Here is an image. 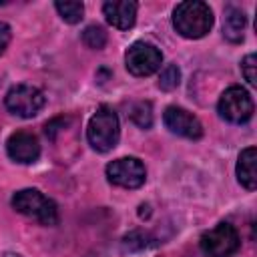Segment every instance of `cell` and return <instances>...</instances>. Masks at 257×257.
Returning a JSON list of instances; mask_svg holds the SVG:
<instances>
[{
	"instance_id": "1",
	"label": "cell",
	"mask_w": 257,
	"mask_h": 257,
	"mask_svg": "<svg viewBox=\"0 0 257 257\" xmlns=\"http://www.w3.org/2000/svg\"><path fill=\"white\" fill-rule=\"evenodd\" d=\"M173 26L185 38H203L213 26V10L201 0H185L173 10Z\"/></svg>"
},
{
	"instance_id": "2",
	"label": "cell",
	"mask_w": 257,
	"mask_h": 257,
	"mask_svg": "<svg viewBox=\"0 0 257 257\" xmlns=\"http://www.w3.org/2000/svg\"><path fill=\"white\" fill-rule=\"evenodd\" d=\"M118 135H120V126H118L116 112L106 104L98 106L86 126V139L90 147L98 153H106L116 147Z\"/></svg>"
},
{
	"instance_id": "3",
	"label": "cell",
	"mask_w": 257,
	"mask_h": 257,
	"mask_svg": "<svg viewBox=\"0 0 257 257\" xmlns=\"http://www.w3.org/2000/svg\"><path fill=\"white\" fill-rule=\"evenodd\" d=\"M12 207L22 213L24 217L40 223V225H46V227H52L58 223V209H56V203L52 199H48L46 195H42L38 189H22V191H16L14 197H12Z\"/></svg>"
},
{
	"instance_id": "4",
	"label": "cell",
	"mask_w": 257,
	"mask_h": 257,
	"mask_svg": "<svg viewBox=\"0 0 257 257\" xmlns=\"http://www.w3.org/2000/svg\"><path fill=\"white\" fill-rule=\"evenodd\" d=\"M201 249L209 257H231L239 251L241 239L231 223H217L213 229L201 235Z\"/></svg>"
},
{
	"instance_id": "5",
	"label": "cell",
	"mask_w": 257,
	"mask_h": 257,
	"mask_svg": "<svg viewBox=\"0 0 257 257\" xmlns=\"http://www.w3.org/2000/svg\"><path fill=\"white\" fill-rule=\"evenodd\" d=\"M6 108L22 118H32L44 106V94L32 84H14L4 96Z\"/></svg>"
},
{
	"instance_id": "6",
	"label": "cell",
	"mask_w": 257,
	"mask_h": 257,
	"mask_svg": "<svg viewBox=\"0 0 257 257\" xmlns=\"http://www.w3.org/2000/svg\"><path fill=\"white\" fill-rule=\"evenodd\" d=\"M124 64L126 70L135 76H149L153 72H157L163 64V54L161 50L151 44V42H133L124 54Z\"/></svg>"
},
{
	"instance_id": "7",
	"label": "cell",
	"mask_w": 257,
	"mask_h": 257,
	"mask_svg": "<svg viewBox=\"0 0 257 257\" xmlns=\"http://www.w3.org/2000/svg\"><path fill=\"white\" fill-rule=\"evenodd\" d=\"M219 114L235 124L247 122L253 116V98L243 86H229L219 98Z\"/></svg>"
},
{
	"instance_id": "8",
	"label": "cell",
	"mask_w": 257,
	"mask_h": 257,
	"mask_svg": "<svg viewBox=\"0 0 257 257\" xmlns=\"http://www.w3.org/2000/svg\"><path fill=\"white\" fill-rule=\"evenodd\" d=\"M106 179L122 189H139L147 179V169L137 157H120L106 165Z\"/></svg>"
},
{
	"instance_id": "9",
	"label": "cell",
	"mask_w": 257,
	"mask_h": 257,
	"mask_svg": "<svg viewBox=\"0 0 257 257\" xmlns=\"http://www.w3.org/2000/svg\"><path fill=\"white\" fill-rule=\"evenodd\" d=\"M163 120H165V126L179 137L193 139V141L203 137V124L199 122V118L181 106H169L163 114Z\"/></svg>"
},
{
	"instance_id": "10",
	"label": "cell",
	"mask_w": 257,
	"mask_h": 257,
	"mask_svg": "<svg viewBox=\"0 0 257 257\" xmlns=\"http://www.w3.org/2000/svg\"><path fill=\"white\" fill-rule=\"evenodd\" d=\"M6 151H8V157L12 161L22 163V165H28V163H34L38 159L40 145H38V139L32 133L18 131V133H14V135L8 137Z\"/></svg>"
},
{
	"instance_id": "11",
	"label": "cell",
	"mask_w": 257,
	"mask_h": 257,
	"mask_svg": "<svg viewBox=\"0 0 257 257\" xmlns=\"http://www.w3.org/2000/svg\"><path fill=\"white\" fill-rule=\"evenodd\" d=\"M102 14L108 24L118 30H128L137 20V2L131 0H108L102 4Z\"/></svg>"
},
{
	"instance_id": "12",
	"label": "cell",
	"mask_w": 257,
	"mask_h": 257,
	"mask_svg": "<svg viewBox=\"0 0 257 257\" xmlns=\"http://www.w3.org/2000/svg\"><path fill=\"white\" fill-rule=\"evenodd\" d=\"M255 163H257V149L255 147L243 149L237 159V179L247 191H255V187H257Z\"/></svg>"
},
{
	"instance_id": "13",
	"label": "cell",
	"mask_w": 257,
	"mask_h": 257,
	"mask_svg": "<svg viewBox=\"0 0 257 257\" xmlns=\"http://www.w3.org/2000/svg\"><path fill=\"white\" fill-rule=\"evenodd\" d=\"M245 30V14L241 8L227 6L225 8V20H223V34L231 42H241Z\"/></svg>"
},
{
	"instance_id": "14",
	"label": "cell",
	"mask_w": 257,
	"mask_h": 257,
	"mask_svg": "<svg viewBox=\"0 0 257 257\" xmlns=\"http://www.w3.org/2000/svg\"><path fill=\"white\" fill-rule=\"evenodd\" d=\"M54 8L58 10L60 18L68 24H76L82 20V14H84V4L82 2H76V0H58L54 2Z\"/></svg>"
},
{
	"instance_id": "15",
	"label": "cell",
	"mask_w": 257,
	"mask_h": 257,
	"mask_svg": "<svg viewBox=\"0 0 257 257\" xmlns=\"http://www.w3.org/2000/svg\"><path fill=\"white\" fill-rule=\"evenodd\" d=\"M82 42L88 48H94V50L104 48V44H106V32H104V28H100L96 24L86 26L84 32H82Z\"/></svg>"
},
{
	"instance_id": "16",
	"label": "cell",
	"mask_w": 257,
	"mask_h": 257,
	"mask_svg": "<svg viewBox=\"0 0 257 257\" xmlns=\"http://www.w3.org/2000/svg\"><path fill=\"white\" fill-rule=\"evenodd\" d=\"M131 118H133V122L137 126L149 128L153 124V106H151V102H147V100L137 102L133 106V110H131Z\"/></svg>"
},
{
	"instance_id": "17",
	"label": "cell",
	"mask_w": 257,
	"mask_h": 257,
	"mask_svg": "<svg viewBox=\"0 0 257 257\" xmlns=\"http://www.w3.org/2000/svg\"><path fill=\"white\" fill-rule=\"evenodd\" d=\"M181 84V70L177 64H167L163 70H161V76H159V88L163 90H173Z\"/></svg>"
},
{
	"instance_id": "18",
	"label": "cell",
	"mask_w": 257,
	"mask_h": 257,
	"mask_svg": "<svg viewBox=\"0 0 257 257\" xmlns=\"http://www.w3.org/2000/svg\"><path fill=\"white\" fill-rule=\"evenodd\" d=\"M255 68H257V56L251 52V54H247V56L241 60V72H243L245 80H247L251 86H255V84H257V74H255Z\"/></svg>"
},
{
	"instance_id": "19",
	"label": "cell",
	"mask_w": 257,
	"mask_h": 257,
	"mask_svg": "<svg viewBox=\"0 0 257 257\" xmlns=\"http://www.w3.org/2000/svg\"><path fill=\"white\" fill-rule=\"evenodd\" d=\"M122 245H124V249H131V251L133 249H145V247L151 245V237L145 235V233H141V231H133V233H128L124 237Z\"/></svg>"
},
{
	"instance_id": "20",
	"label": "cell",
	"mask_w": 257,
	"mask_h": 257,
	"mask_svg": "<svg viewBox=\"0 0 257 257\" xmlns=\"http://www.w3.org/2000/svg\"><path fill=\"white\" fill-rule=\"evenodd\" d=\"M10 38H12V32H10V26L6 24V22H0V54L6 50V46H8V42H10Z\"/></svg>"
},
{
	"instance_id": "21",
	"label": "cell",
	"mask_w": 257,
	"mask_h": 257,
	"mask_svg": "<svg viewBox=\"0 0 257 257\" xmlns=\"http://www.w3.org/2000/svg\"><path fill=\"white\" fill-rule=\"evenodd\" d=\"M4 257H22V255H16V253H6Z\"/></svg>"
}]
</instances>
